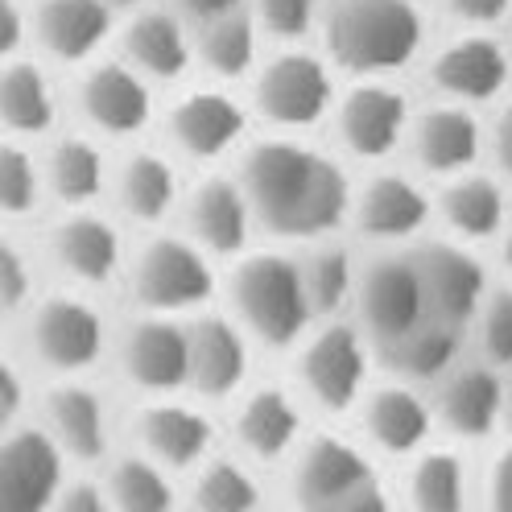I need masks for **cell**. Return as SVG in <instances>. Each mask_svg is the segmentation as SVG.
<instances>
[{"instance_id": "cell-1", "label": "cell", "mask_w": 512, "mask_h": 512, "mask_svg": "<svg viewBox=\"0 0 512 512\" xmlns=\"http://www.w3.org/2000/svg\"><path fill=\"white\" fill-rule=\"evenodd\" d=\"M236 182L252 223L281 240H323L351 207V186L339 162L302 141L252 145Z\"/></svg>"}, {"instance_id": "cell-2", "label": "cell", "mask_w": 512, "mask_h": 512, "mask_svg": "<svg viewBox=\"0 0 512 512\" xmlns=\"http://www.w3.org/2000/svg\"><path fill=\"white\" fill-rule=\"evenodd\" d=\"M323 34L335 67L351 75H389L418 54L422 13L413 0H335Z\"/></svg>"}, {"instance_id": "cell-3", "label": "cell", "mask_w": 512, "mask_h": 512, "mask_svg": "<svg viewBox=\"0 0 512 512\" xmlns=\"http://www.w3.org/2000/svg\"><path fill=\"white\" fill-rule=\"evenodd\" d=\"M290 500L298 512H397L364 451L335 434L298 442Z\"/></svg>"}, {"instance_id": "cell-4", "label": "cell", "mask_w": 512, "mask_h": 512, "mask_svg": "<svg viewBox=\"0 0 512 512\" xmlns=\"http://www.w3.org/2000/svg\"><path fill=\"white\" fill-rule=\"evenodd\" d=\"M228 298L236 327L265 347H294L306 335L310 306L302 290L298 261L281 252H252L232 269Z\"/></svg>"}, {"instance_id": "cell-5", "label": "cell", "mask_w": 512, "mask_h": 512, "mask_svg": "<svg viewBox=\"0 0 512 512\" xmlns=\"http://www.w3.org/2000/svg\"><path fill=\"white\" fill-rule=\"evenodd\" d=\"M128 281H133V298L141 302L145 314H186L211 298L215 273L211 256L182 236H157L149 240L137 261L128 265Z\"/></svg>"}, {"instance_id": "cell-6", "label": "cell", "mask_w": 512, "mask_h": 512, "mask_svg": "<svg viewBox=\"0 0 512 512\" xmlns=\"http://www.w3.org/2000/svg\"><path fill=\"white\" fill-rule=\"evenodd\" d=\"M29 356L46 372L71 380L87 368L100 364L108 347V323L87 298L75 294H54L34 306L29 314Z\"/></svg>"}, {"instance_id": "cell-7", "label": "cell", "mask_w": 512, "mask_h": 512, "mask_svg": "<svg viewBox=\"0 0 512 512\" xmlns=\"http://www.w3.org/2000/svg\"><path fill=\"white\" fill-rule=\"evenodd\" d=\"M252 100L256 112L277 128H310L331 112L335 83L323 58L306 50H285L261 67L252 83Z\"/></svg>"}, {"instance_id": "cell-8", "label": "cell", "mask_w": 512, "mask_h": 512, "mask_svg": "<svg viewBox=\"0 0 512 512\" xmlns=\"http://www.w3.org/2000/svg\"><path fill=\"white\" fill-rule=\"evenodd\" d=\"M351 306L360 318V335L380 351L384 343L401 339L426 318L422 285L413 273L409 256H376L368 269L356 273V290H351Z\"/></svg>"}, {"instance_id": "cell-9", "label": "cell", "mask_w": 512, "mask_h": 512, "mask_svg": "<svg viewBox=\"0 0 512 512\" xmlns=\"http://www.w3.org/2000/svg\"><path fill=\"white\" fill-rule=\"evenodd\" d=\"M298 380L314 405H323L331 413L351 409L364 397V380H368V339L347 327L331 323L323 331H314L302 343L298 356Z\"/></svg>"}, {"instance_id": "cell-10", "label": "cell", "mask_w": 512, "mask_h": 512, "mask_svg": "<svg viewBox=\"0 0 512 512\" xmlns=\"http://www.w3.org/2000/svg\"><path fill=\"white\" fill-rule=\"evenodd\" d=\"M409 261H413V273H418V285H422L426 318L463 331L488 294L484 265H479L471 252H463L459 244H426L413 252Z\"/></svg>"}, {"instance_id": "cell-11", "label": "cell", "mask_w": 512, "mask_h": 512, "mask_svg": "<svg viewBox=\"0 0 512 512\" xmlns=\"http://www.w3.org/2000/svg\"><path fill=\"white\" fill-rule=\"evenodd\" d=\"M58 446L46 430L13 426L0 434V512H50L62 479Z\"/></svg>"}, {"instance_id": "cell-12", "label": "cell", "mask_w": 512, "mask_h": 512, "mask_svg": "<svg viewBox=\"0 0 512 512\" xmlns=\"http://www.w3.org/2000/svg\"><path fill=\"white\" fill-rule=\"evenodd\" d=\"M116 364L141 393L166 397L186 389V327L170 314H141L124 327Z\"/></svg>"}, {"instance_id": "cell-13", "label": "cell", "mask_w": 512, "mask_h": 512, "mask_svg": "<svg viewBox=\"0 0 512 512\" xmlns=\"http://www.w3.org/2000/svg\"><path fill=\"white\" fill-rule=\"evenodd\" d=\"M79 116L104 137H137L153 120L149 79L128 62H95L75 87Z\"/></svg>"}, {"instance_id": "cell-14", "label": "cell", "mask_w": 512, "mask_h": 512, "mask_svg": "<svg viewBox=\"0 0 512 512\" xmlns=\"http://www.w3.org/2000/svg\"><path fill=\"white\" fill-rule=\"evenodd\" d=\"M335 128H339V141L347 145V153L364 157V162H376V157H389L405 141L409 104L397 87L372 79V83L351 87L339 100Z\"/></svg>"}, {"instance_id": "cell-15", "label": "cell", "mask_w": 512, "mask_h": 512, "mask_svg": "<svg viewBox=\"0 0 512 512\" xmlns=\"http://www.w3.org/2000/svg\"><path fill=\"white\" fill-rule=\"evenodd\" d=\"M248 376V335L236 318L203 314L186 327V389L207 401L232 397Z\"/></svg>"}, {"instance_id": "cell-16", "label": "cell", "mask_w": 512, "mask_h": 512, "mask_svg": "<svg viewBox=\"0 0 512 512\" xmlns=\"http://www.w3.org/2000/svg\"><path fill=\"white\" fill-rule=\"evenodd\" d=\"M42 430L58 446L62 459L75 463H95L108 455L112 442V422H108V405L104 397L87 389L79 376L54 384L42 401Z\"/></svg>"}, {"instance_id": "cell-17", "label": "cell", "mask_w": 512, "mask_h": 512, "mask_svg": "<svg viewBox=\"0 0 512 512\" xmlns=\"http://www.w3.org/2000/svg\"><path fill=\"white\" fill-rule=\"evenodd\" d=\"M248 112L240 100H232L228 91H190L170 108L166 116V133L174 149L190 162H215V157L232 153L244 141Z\"/></svg>"}, {"instance_id": "cell-18", "label": "cell", "mask_w": 512, "mask_h": 512, "mask_svg": "<svg viewBox=\"0 0 512 512\" xmlns=\"http://www.w3.org/2000/svg\"><path fill=\"white\" fill-rule=\"evenodd\" d=\"M512 71V58L496 38L484 34H459L430 58V83L451 104H479L504 91Z\"/></svg>"}, {"instance_id": "cell-19", "label": "cell", "mask_w": 512, "mask_h": 512, "mask_svg": "<svg viewBox=\"0 0 512 512\" xmlns=\"http://www.w3.org/2000/svg\"><path fill=\"white\" fill-rule=\"evenodd\" d=\"M133 430L141 442V455L166 471H195L211 455V438H215L203 409L186 401H166V397L149 401L137 413Z\"/></svg>"}, {"instance_id": "cell-20", "label": "cell", "mask_w": 512, "mask_h": 512, "mask_svg": "<svg viewBox=\"0 0 512 512\" xmlns=\"http://www.w3.org/2000/svg\"><path fill=\"white\" fill-rule=\"evenodd\" d=\"M50 261L75 285H108L124 269V240L108 219L79 207L54 223Z\"/></svg>"}, {"instance_id": "cell-21", "label": "cell", "mask_w": 512, "mask_h": 512, "mask_svg": "<svg viewBox=\"0 0 512 512\" xmlns=\"http://www.w3.org/2000/svg\"><path fill=\"white\" fill-rule=\"evenodd\" d=\"M124 62L149 83H174L195 62V38L170 9H137L120 34Z\"/></svg>"}, {"instance_id": "cell-22", "label": "cell", "mask_w": 512, "mask_h": 512, "mask_svg": "<svg viewBox=\"0 0 512 512\" xmlns=\"http://www.w3.org/2000/svg\"><path fill=\"white\" fill-rule=\"evenodd\" d=\"M186 240L199 244L207 256H236L248 244L252 211L236 178H203L186 199Z\"/></svg>"}, {"instance_id": "cell-23", "label": "cell", "mask_w": 512, "mask_h": 512, "mask_svg": "<svg viewBox=\"0 0 512 512\" xmlns=\"http://www.w3.org/2000/svg\"><path fill=\"white\" fill-rule=\"evenodd\" d=\"M351 215H356L360 232L380 244H401L413 240L426 219H430V199L418 182H409L405 174H376L364 182L360 195H351Z\"/></svg>"}, {"instance_id": "cell-24", "label": "cell", "mask_w": 512, "mask_h": 512, "mask_svg": "<svg viewBox=\"0 0 512 512\" xmlns=\"http://www.w3.org/2000/svg\"><path fill=\"white\" fill-rule=\"evenodd\" d=\"M430 422H434V413L409 380L380 384V389L364 393L360 401L364 438L384 455H418L430 438Z\"/></svg>"}, {"instance_id": "cell-25", "label": "cell", "mask_w": 512, "mask_h": 512, "mask_svg": "<svg viewBox=\"0 0 512 512\" xmlns=\"http://www.w3.org/2000/svg\"><path fill=\"white\" fill-rule=\"evenodd\" d=\"M232 434H236L240 451L248 459L277 463V459L298 451V442H302V409L285 389L265 384V389H256V393H248L240 401Z\"/></svg>"}, {"instance_id": "cell-26", "label": "cell", "mask_w": 512, "mask_h": 512, "mask_svg": "<svg viewBox=\"0 0 512 512\" xmlns=\"http://www.w3.org/2000/svg\"><path fill=\"white\" fill-rule=\"evenodd\" d=\"M438 418L459 438H488L504 418V380L488 364H459L438 376Z\"/></svg>"}, {"instance_id": "cell-27", "label": "cell", "mask_w": 512, "mask_h": 512, "mask_svg": "<svg viewBox=\"0 0 512 512\" xmlns=\"http://www.w3.org/2000/svg\"><path fill=\"white\" fill-rule=\"evenodd\" d=\"M409 145L418 166H426L430 174H463L479 149H484V133H479V120L471 116V108L463 104H438L430 112H422L418 120H409Z\"/></svg>"}, {"instance_id": "cell-28", "label": "cell", "mask_w": 512, "mask_h": 512, "mask_svg": "<svg viewBox=\"0 0 512 512\" xmlns=\"http://www.w3.org/2000/svg\"><path fill=\"white\" fill-rule=\"evenodd\" d=\"M38 46L54 62H87L112 34L108 0H42L34 13Z\"/></svg>"}, {"instance_id": "cell-29", "label": "cell", "mask_w": 512, "mask_h": 512, "mask_svg": "<svg viewBox=\"0 0 512 512\" xmlns=\"http://www.w3.org/2000/svg\"><path fill=\"white\" fill-rule=\"evenodd\" d=\"M58 120V91L29 58L0 62V124L13 137H42Z\"/></svg>"}, {"instance_id": "cell-30", "label": "cell", "mask_w": 512, "mask_h": 512, "mask_svg": "<svg viewBox=\"0 0 512 512\" xmlns=\"http://www.w3.org/2000/svg\"><path fill=\"white\" fill-rule=\"evenodd\" d=\"M108 186V157L91 137H58L42 162V190L62 207H91Z\"/></svg>"}, {"instance_id": "cell-31", "label": "cell", "mask_w": 512, "mask_h": 512, "mask_svg": "<svg viewBox=\"0 0 512 512\" xmlns=\"http://www.w3.org/2000/svg\"><path fill=\"white\" fill-rule=\"evenodd\" d=\"M112 190H116V203L128 219L157 223V219H166L178 203V174L162 153L141 149V153H128L120 162V170L112 178Z\"/></svg>"}, {"instance_id": "cell-32", "label": "cell", "mask_w": 512, "mask_h": 512, "mask_svg": "<svg viewBox=\"0 0 512 512\" xmlns=\"http://www.w3.org/2000/svg\"><path fill=\"white\" fill-rule=\"evenodd\" d=\"M438 207L451 232L463 240H488L504 228V190L484 174H451L438 195Z\"/></svg>"}, {"instance_id": "cell-33", "label": "cell", "mask_w": 512, "mask_h": 512, "mask_svg": "<svg viewBox=\"0 0 512 512\" xmlns=\"http://www.w3.org/2000/svg\"><path fill=\"white\" fill-rule=\"evenodd\" d=\"M459 343H463V331L434 323V318H422V323L413 331H405L401 339L384 343L380 356L393 364V372L401 380H438L442 372L455 368Z\"/></svg>"}, {"instance_id": "cell-34", "label": "cell", "mask_w": 512, "mask_h": 512, "mask_svg": "<svg viewBox=\"0 0 512 512\" xmlns=\"http://www.w3.org/2000/svg\"><path fill=\"white\" fill-rule=\"evenodd\" d=\"M195 58L215 79H244L256 67V21L252 13L236 9L199 25Z\"/></svg>"}, {"instance_id": "cell-35", "label": "cell", "mask_w": 512, "mask_h": 512, "mask_svg": "<svg viewBox=\"0 0 512 512\" xmlns=\"http://www.w3.org/2000/svg\"><path fill=\"white\" fill-rule=\"evenodd\" d=\"M409 512H463L467 508V471L455 451H418L405 479Z\"/></svg>"}, {"instance_id": "cell-36", "label": "cell", "mask_w": 512, "mask_h": 512, "mask_svg": "<svg viewBox=\"0 0 512 512\" xmlns=\"http://www.w3.org/2000/svg\"><path fill=\"white\" fill-rule=\"evenodd\" d=\"M104 496L112 512H174V484L170 471L145 455H124L108 467Z\"/></svg>"}, {"instance_id": "cell-37", "label": "cell", "mask_w": 512, "mask_h": 512, "mask_svg": "<svg viewBox=\"0 0 512 512\" xmlns=\"http://www.w3.org/2000/svg\"><path fill=\"white\" fill-rule=\"evenodd\" d=\"M190 512H261L256 475L236 459H203L190 479Z\"/></svg>"}, {"instance_id": "cell-38", "label": "cell", "mask_w": 512, "mask_h": 512, "mask_svg": "<svg viewBox=\"0 0 512 512\" xmlns=\"http://www.w3.org/2000/svg\"><path fill=\"white\" fill-rule=\"evenodd\" d=\"M302 273V290H306V306L310 314H335L339 306L351 302V290H356V261L343 244L331 240H318L306 261H298Z\"/></svg>"}, {"instance_id": "cell-39", "label": "cell", "mask_w": 512, "mask_h": 512, "mask_svg": "<svg viewBox=\"0 0 512 512\" xmlns=\"http://www.w3.org/2000/svg\"><path fill=\"white\" fill-rule=\"evenodd\" d=\"M42 166L34 162V153L5 141L0 145V215L21 219L29 211H38L42 203Z\"/></svg>"}, {"instance_id": "cell-40", "label": "cell", "mask_w": 512, "mask_h": 512, "mask_svg": "<svg viewBox=\"0 0 512 512\" xmlns=\"http://www.w3.org/2000/svg\"><path fill=\"white\" fill-rule=\"evenodd\" d=\"M471 323L488 368H512V290H488Z\"/></svg>"}, {"instance_id": "cell-41", "label": "cell", "mask_w": 512, "mask_h": 512, "mask_svg": "<svg viewBox=\"0 0 512 512\" xmlns=\"http://www.w3.org/2000/svg\"><path fill=\"white\" fill-rule=\"evenodd\" d=\"M318 17V0H252V21L277 42H294L310 34Z\"/></svg>"}, {"instance_id": "cell-42", "label": "cell", "mask_w": 512, "mask_h": 512, "mask_svg": "<svg viewBox=\"0 0 512 512\" xmlns=\"http://www.w3.org/2000/svg\"><path fill=\"white\" fill-rule=\"evenodd\" d=\"M29 294H34V265L17 240L0 236V314L25 306Z\"/></svg>"}, {"instance_id": "cell-43", "label": "cell", "mask_w": 512, "mask_h": 512, "mask_svg": "<svg viewBox=\"0 0 512 512\" xmlns=\"http://www.w3.org/2000/svg\"><path fill=\"white\" fill-rule=\"evenodd\" d=\"M484 512H512V446L488 463L484 475Z\"/></svg>"}, {"instance_id": "cell-44", "label": "cell", "mask_w": 512, "mask_h": 512, "mask_svg": "<svg viewBox=\"0 0 512 512\" xmlns=\"http://www.w3.org/2000/svg\"><path fill=\"white\" fill-rule=\"evenodd\" d=\"M50 512H112L100 484H62Z\"/></svg>"}, {"instance_id": "cell-45", "label": "cell", "mask_w": 512, "mask_h": 512, "mask_svg": "<svg viewBox=\"0 0 512 512\" xmlns=\"http://www.w3.org/2000/svg\"><path fill=\"white\" fill-rule=\"evenodd\" d=\"M21 405H25V384H21V372H17L9 360H0V434L13 430Z\"/></svg>"}, {"instance_id": "cell-46", "label": "cell", "mask_w": 512, "mask_h": 512, "mask_svg": "<svg viewBox=\"0 0 512 512\" xmlns=\"http://www.w3.org/2000/svg\"><path fill=\"white\" fill-rule=\"evenodd\" d=\"M25 29H29V21H25L17 0H0V62L17 58V50L25 42Z\"/></svg>"}, {"instance_id": "cell-47", "label": "cell", "mask_w": 512, "mask_h": 512, "mask_svg": "<svg viewBox=\"0 0 512 512\" xmlns=\"http://www.w3.org/2000/svg\"><path fill=\"white\" fill-rule=\"evenodd\" d=\"M512 0H446V9H451L459 21L467 25H492L508 13Z\"/></svg>"}, {"instance_id": "cell-48", "label": "cell", "mask_w": 512, "mask_h": 512, "mask_svg": "<svg viewBox=\"0 0 512 512\" xmlns=\"http://www.w3.org/2000/svg\"><path fill=\"white\" fill-rule=\"evenodd\" d=\"M488 141H492V157H496L500 174L512 182V104H508V108H500V116L492 120Z\"/></svg>"}, {"instance_id": "cell-49", "label": "cell", "mask_w": 512, "mask_h": 512, "mask_svg": "<svg viewBox=\"0 0 512 512\" xmlns=\"http://www.w3.org/2000/svg\"><path fill=\"white\" fill-rule=\"evenodd\" d=\"M174 5H178V17L203 25V21H211V17H223V13L244 9V0H174Z\"/></svg>"}, {"instance_id": "cell-50", "label": "cell", "mask_w": 512, "mask_h": 512, "mask_svg": "<svg viewBox=\"0 0 512 512\" xmlns=\"http://www.w3.org/2000/svg\"><path fill=\"white\" fill-rule=\"evenodd\" d=\"M504 422L512 426V380L504 384Z\"/></svg>"}, {"instance_id": "cell-51", "label": "cell", "mask_w": 512, "mask_h": 512, "mask_svg": "<svg viewBox=\"0 0 512 512\" xmlns=\"http://www.w3.org/2000/svg\"><path fill=\"white\" fill-rule=\"evenodd\" d=\"M504 269L512 273V228L504 232Z\"/></svg>"}, {"instance_id": "cell-52", "label": "cell", "mask_w": 512, "mask_h": 512, "mask_svg": "<svg viewBox=\"0 0 512 512\" xmlns=\"http://www.w3.org/2000/svg\"><path fill=\"white\" fill-rule=\"evenodd\" d=\"M112 9H137V5H145V0H108Z\"/></svg>"}]
</instances>
